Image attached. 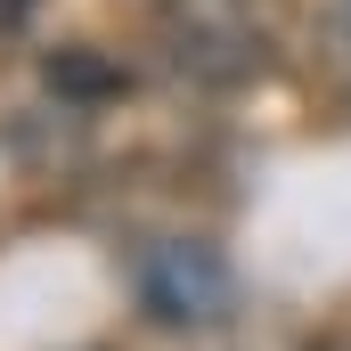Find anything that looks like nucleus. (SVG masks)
<instances>
[{"label": "nucleus", "instance_id": "obj_1", "mask_svg": "<svg viewBox=\"0 0 351 351\" xmlns=\"http://www.w3.org/2000/svg\"><path fill=\"white\" fill-rule=\"evenodd\" d=\"M131 278H139L147 319H164V327H221V319H229V262H221L213 245H196V237L147 245Z\"/></svg>", "mask_w": 351, "mask_h": 351}, {"label": "nucleus", "instance_id": "obj_2", "mask_svg": "<svg viewBox=\"0 0 351 351\" xmlns=\"http://www.w3.org/2000/svg\"><path fill=\"white\" fill-rule=\"evenodd\" d=\"M25 16H33V0H0V33H16Z\"/></svg>", "mask_w": 351, "mask_h": 351}]
</instances>
